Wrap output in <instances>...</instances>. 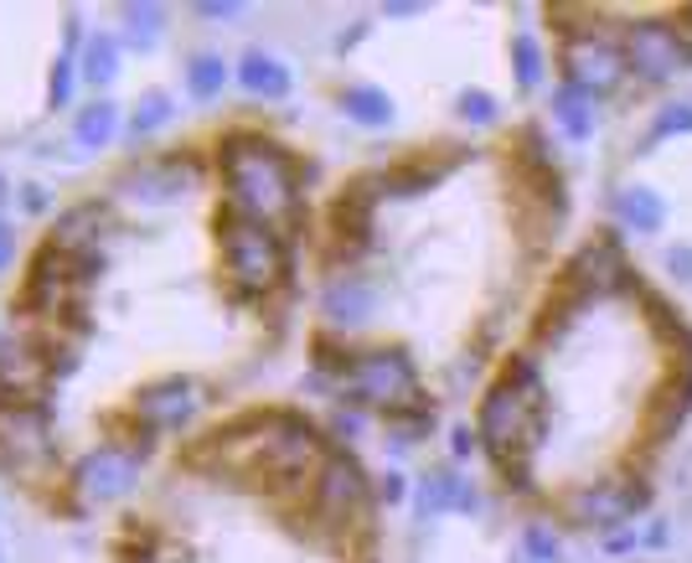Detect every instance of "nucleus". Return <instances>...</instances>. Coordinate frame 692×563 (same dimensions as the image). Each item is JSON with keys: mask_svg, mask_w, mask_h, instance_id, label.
Returning a JSON list of instances; mask_svg holds the SVG:
<instances>
[{"mask_svg": "<svg viewBox=\"0 0 692 563\" xmlns=\"http://www.w3.org/2000/svg\"><path fill=\"white\" fill-rule=\"evenodd\" d=\"M222 187H228V212L254 222H279L300 207V172L289 151H279L264 135L222 140Z\"/></svg>", "mask_w": 692, "mask_h": 563, "instance_id": "obj_1", "label": "nucleus"}, {"mask_svg": "<svg viewBox=\"0 0 692 563\" xmlns=\"http://www.w3.org/2000/svg\"><path fill=\"white\" fill-rule=\"evenodd\" d=\"M212 450L233 455L249 476H270V481H300L321 465V440H316V429L300 424V419H289V413H270V419L254 424V434L238 429L233 440H218Z\"/></svg>", "mask_w": 692, "mask_h": 563, "instance_id": "obj_2", "label": "nucleus"}, {"mask_svg": "<svg viewBox=\"0 0 692 563\" xmlns=\"http://www.w3.org/2000/svg\"><path fill=\"white\" fill-rule=\"evenodd\" d=\"M538 419H542L538 373H532L527 362H517V367H507V377L486 393L481 419H475V440L491 450V461L512 471V461H523V450L532 444V434H538Z\"/></svg>", "mask_w": 692, "mask_h": 563, "instance_id": "obj_3", "label": "nucleus"}, {"mask_svg": "<svg viewBox=\"0 0 692 563\" xmlns=\"http://www.w3.org/2000/svg\"><path fill=\"white\" fill-rule=\"evenodd\" d=\"M218 239H222V269H228V285L238 295L259 300V295H270L285 279V239L274 233L270 222L222 212Z\"/></svg>", "mask_w": 692, "mask_h": 563, "instance_id": "obj_4", "label": "nucleus"}, {"mask_svg": "<svg viewBox=\"0 0 692 563\" xmlns=\"http://www.w3.org/2000/svg\"><path fill=\"white\" fill-rule=\"evenodd\" d=\"M337 373H341V393H352L362 404H383V409L419 404V373H414L408 352H398V346H372V352L341 357Z\"/></svg>", "mask_w": 692, "mask_h": 563, "instance_id": "obj_5", "label": "nucleus"}, {"mask_svg": "<svg viewBox=\"0 0 692 563\" xmlns=\"http://www.w3.org/2000/svg\"><path fill=\"white\" fill-rule=\"evenodd\" d=\"M52 419L42 404H21V398H0V465L11 471H42L52 461Z\"/></svg>", "mask_w": 692, "mask_h": 563, "instance_id": "obj_6", "label": "nucleus"}, {"mask_svg": "<svg viewBox=\"0 0 692 563\" xmlns=\"http://www.w3.org/2000/svg\"><path fill=\"white\" fill-rule=\"evenodd\" d=\"M692 63V42L677 32L672 21H641L625 36V68H636L646 84H667L672 73Z\"/></svg>", "mask_w": 692, "mask_h": 563, "instance_id": "obj_7", "label": "nucleus"}, {"mask_svg": "<svg viewBox=\"0 0 692 563\" xmlns=\"http://www.w3.org/2000/svg\"><path fill=\"white\" fill-rule=\"evenodd\" d=\"M202 404H207L202 383H191V377H166V383L135 393V419L151 429V434H176V429H186L197 419Z\"/></svg>", "mask_w": 692, "mask_h": 563, "instance_id": "obj_8", "label": "nucleus"}, {"mask_svg": "<svg viewBox=\"0 0 692 563\" xmlns=\"http://www.w3.org/2000/svg\"><path fill=\"white\" fill-rule=\"evenodd\" d=\"M140 455H145V444H99V450H88L73 481H78V492L94 496V501H114L135 486L140 476Z\"/></svg>", "mask_w": 692, "mask_h": 563, "instance_id": "obj_9", "label": "nucleus"}, {"mask_svg": "<svg viewBox=\"0 0 692 563\" xmlns=\"http://www.w3.org/2000/svg\"><path fill=\"white\" fill-rule=\"evenodd\" d=\"M625 78V52L609 36H579L569 47V88H579L584 99H605Z\"/></svg>", "mask_w": 692, "mask_h": 563, "instance_id": "obj_10", "label": "nucleus"}, {"mask_svg": "<svg viewBox=\"0 0 692 563\" xmlns=\"http://www.w3.org/2000/svg\"><path fill=\"white\" fill-rule=\"evenodd\" d=\"M47 373H52V362L42 357L36 342H21V336L0 342V398L36 404V393L47 388Z\"/></svg>", "mask_w": 692, "mask_h": 563, "instance_id": "obj_11", "label": "nucleus"}, {"mask_svg": "<svg viewBox=\"0 0 692 563\" xmlns=\"http://www.w3.org/2000/svg\"><path fill=\"white\" fill-rule=\"evenodd\" d=\"M316 507H321L326 522H341V517H356L367 507V481L352 461H331L321 465L316 476Z\"/></svg>", "mask_w": 692, "mask_h": 563, "instance_id": "obj_12", "label": "nucleus"}, {"mask_svg": "<svg viewBox=\"0 0 692 563\" xmlns=\"http://www.w3.org/2000/svg\"><path fill=\"white\" fill-rule=\"evenodd\" d=\"M124 187V197H135V202H171V197H182L186 187H191V166L186 161H145V166H135V172L119 181Z\"/></svg>", "mask_w": 692, "mask_h": 563, "instance_id": "obj_13", "label": "nucleus"}, {"mask_svg": "<svg viewBox=\"0 0 692 563\" xmlns=\"http://www.w3.org/2000/svg\"><path fill=\"white\" fill-rule=\"evenodd\" d=\"M99 228H103V207L99 202H78L68 207L57 228H52V249L57 254H94V243H99Z\"/></svg>", "mask_w": 692, "mask_h": 563, "instance_id": "obj_14", "label": "nucleus"}, {"mask_svg": "<svg viewBox=\"0 0 692 563\" xmlns=\"http://www.w3.org/2000/svg\"><path fill=\"white\" fill-rule=\"evenodd\" d=\"M475 486L471 481L450 476V471H429L419 486V512L424 517H439V512H475Z\"/></svg>", "mask_w": 692, "mask_h": 563, "instance_id": "obj_15", "label": "nucleus"}, {"mask_svg": "<svg viewBox=\"0 0 692 563\" xmlns=\"http://www.w3.org/2000/svg\"><path fill=\"white\" fill-rule=\"evenodd\" d=\"M238 84L249 88L254 99H285L289 93V68L270 52H243L238 63Z\"/></svg>", "mask_w": 692, "mask_h": 563, "instance_id": "obj_16", "label": "nucleus"}, {"mask_svg": "<svg viewBox=\"0 0 692 563\" xmlns=\"http://www.w3.org/2000/svg\"><path fill=\"white\" fill-rule=\"evenodd\" d=\"M574 285L579 290H615V285H625V258L615 254V243H594V249L579 254Z\"/></svg>", "mask_w": 692, "mask_h": 563, "instance_id": "obj_17", "label": "nucleus"}, {"mask_svg": "<svg viewBox=\"0 0 692 563\" xmlns=\"http://www.w3.org/2000/svg\"><path fill=\"white\" fill-rule=\"evenodd\" d=\"M615 212H620L625 228H636V233H657L661 222H667V202H661L651 187H630L615 197Z\"/></svg>", "mask_w": 692, "mask_h": 563, "instance_id": "obj_18", "label": "nucleus"}, {"mask_svg": "<svg viewBox=\"0 0 692 563\" xmlns=\"http://www.w3.org/2000/svg\"><path fill=\"white\" fill-rule=\"evenodd\" d=\"M341 109H347V120L367 124V130H383V124L393 120V99L383 93V88L372 84H352L347 93H341Z\"/></svg>", "mask_w": 692, "mask_h": 563, "instance_id": "obj_19", "label": "nucleus"}, {"mask_svg": "<svg viewBox=\"0 0 692 563\" xmlns=\"http://www.w3.org/2000/svg\"><path fill=\"white\" fill-rule=\"evenodd\" d=\"M636 501H641L636 492H609V486H600V492L574 496V512H579V522H625Z\"/></svg>", "mask_w": 692, "mask_h": 563, "instance_id": "obj_20", "label": "nucleus"}, {"mask_svg": "<svg viewBox=\"0 0 692 563\" xmlns=\"http://www.w3.org/2000/svg\"><path fill=\"white\" fill-rule=\"evenodd\" d=\"M326 310H331L337 321H362L372 310V285L356 279V274H341V279H331V290H326Z\"/></svg>", "mask_w": 692, "mask_h": 563, "instance_id": "obj_21", "label": "nucleus"}, {"mask_svg": "<svg viewBox=\"0 0 692 563\" xmlns=\"http://www.w3.org/2000/svg\"><path fill=\"white\" fill-rule=\"evenodd\" d=\"M78 68H84V78L94 88H109L119 78V42L109 32H94L84 42V63H78Z\"/></svg>", "mask_w": 692, "mask_h": 563, "instance_id": "obj_22", "label": "nucleus"}, {"mask_svg": "<svg viewBox=\"0 0 692 563\" xmlns=\"http://www.w3.org/2000/svg\"><path fill=\"white\" fill-rule=\"evenodd\" d=\"M119 130V103L99 99V103H88L84 114H78V124H73V140L78 145H88V151H99V145H109Z\"/></svg>", "mask_w": 692, "mask_h": 563, "instance_id": "obj_23", "label": "nucleus"}, {"mask_svg": "<svg viewBox=\"0 0 692 563\" xmlns=\"http://www.w3.org/2000/svg\"><path fill=\"white\" fill-rule=\"evenodd\" d=\"M553 120L563 124L569 140H584L594 130V99H584L579 88H558L553 93Z\"/></svg>", "mask_w": 692, "mask_h": 563, "instance_id": "obj_24", "label": "nucleus"}, {"mask_svg": "<svg viewBox=\"0 0 692 563\" xmlns=\"http://www.w3.org/2000/svg\"><path fill=\"white\" fill-rule=\"evenodd\" d=\"M222 84H228V63H222L218 52H202V57L186 63V93L191 99H218Z\"/></svg>", "mask_w": 692, "mask_h": 563, "instance_id": "obj_25", "label": "nucleus"}, {"mask_svg": "<svg viewBox=\"0 0 692 563\" xmlns=\"http://www.w3.org/2000/svg\"><path fill=\"white\" fill-rule=\"evenodd\" d=\"M166 32V11L161 5H124V36H130V47L151 52Z\"/></svg>", "mask_w": 692, "mask_h": 563, "instance_id": "obj_26", "label": "nucleus"}, {"mask_svg": "<svg viewBox=\"0 0 692 563\" xmlns=\"http://www.w3.org/2000/svg\"><path fill=\"white\" fill-rule=\"evenodd\" d=\"M512 57H517V84H523V88H538V78H542V52H538V42H532V36H517V42H512Z\"/></svg>", "mask_w": 692, "mask_h": 563, "instance_id": "obj_27", "label": "nucleus"}, {"mask_svg": "<svg viewBox=\"0 0 692 563\" xmlns=\"http://www.w3.org/2000/svg\"><path fill=\"white\" fill-rule=\"evenodd\" d=\"M166 120H171V99L166 93H145L135 109V120H130V130H135V135H151V130H161Z\"/></svg>", "mask_w": 692, "mask_h": 563, "instance_id": "obj_28", "label": "nucleus"}, {"mask_svg": "<svg viewBox=\"0 0 692 563\" xmlns=\"http://www.w3.org/2000/svg\"><path fill=\"white\" fill-rule=\"evenodd\" d=\"M73 78H78V68H73V52H63V57L52 63V84H47L52 109H63V103L73 99Z\"/></svg>", "mask_w": 692, "mask_h": 563, "instance_id": "obj_29", "label": "nucleus"}, {"mask_svg": "<svg viewBox=\"0 0 692 563\" xmlns=\"http://www.w3.org/2000/svg\"><path fill=\"white\" fill-rule=\"evenodd\" d=\"M527 553H532V563H548V559H558V532L553 528H527Z\"/></svg>", "mask_w": 692, "mask_h": 563, "instance_id": "obj_30", "label": "nucleus"}, {"mask_svg": "<svg viewBox=\"0 0 692 563\" xmlns=\"http://www.w3.org/2000/svg\"><path fill=\"white\" fill-rule=\"evenodd\" d=\"M460 114L475 120V124H491V120H496V103H491V93L475 88V93H460Z\"/></svg>", "mask_w": 692, "mask_h": 563, "instance_id": "obj_31", "label": "nucleus"}, {"mask_svg": "<svg viewBox=\"0 0 692 563\" xmlns=\"http://www.w3.org/2000/svg\"><path fill=\"white\" fill-rule=\"evenodd\" d=\"M672 130H692V103H677V109H667V114L657 120V130H651V140L672 135Z\"/></svg>", "mask_w": 692, "mask_h": 563, "instance_id": "obj_32", "label": "nucleus"}, {"mask_svg": "<svg viewBox=\"0 0 692 563\" xmlns=\"http://www.w3.org/2000/svg\"><path fill=\"white\" fill-rule=\"evenodd\" d=\"M11 258H17V228H11V222H0V274L11 269Z\"/></svg>", "mask_w": 692, "mask_h": 563, "instance_id": "obj_33", "label": "nucleus"}, {"mask_svg": "<svg viewBox=\"0 0 692 563\" xmlns=\"http://www.w3.org/2000/svg\"><path fill=\"white\" fill-rule=\"evenodd\" d=\"M377 496H383V501H404V476H398V471H388V476H383V486H377Z\"/></svg>", "mask_w": 692, "mask_h": 563, "instance_id": "obj_34", "label": "nucleus"}, {"mask_svg": "<svg viewBox=\"0 0 692 563\" xmlns=\"http://www.w3.org/2000/svg\"><path fill=\"white\" fill-rule=\"evenodd\" d=\"M197 16H238V5H233V0H202V5H197Z\"/></svg>", "mask_w": 692, "mask_h": 563, "instance_id": "obj_35", "label": "nucleus"}, {"mask_svg": "<svg viewBox=\"0 0 692 563\" xmlns=\"http://www.w3.org/2000/svg\"><path fill=\"white\" fill-rule=\"evenodd\" d=\"M667 264H672V274L692 279V249H672V254H667Z\"/></svg>", "mask_w": 692, "mask_h": 563, "instance_id": "obj_36", "label": "nucleus"}, {"mask_svg": "<svg viewBox=\"0 0 692 563\" xmlns=\"http://www.w3.org/2000/svg\"><path fill=\"white\" fill-rule=\"evenodd\" d=\"M424 5H414V0H398V5H388V16H419Z\"/></svg>", "mask_w": 692, "mask_h": 563, "instance_id": "obj_37", "label": "nucleus"}, {"mask_svg": "<svg viewBox=\"0 0 692 563\" xmlns=\"http://www.w3.org/2000/svg\"><path fill=\"white\" fill-rule=\"evenodd\" d=\"M471 444H475V434H471V429H455V455H465Z\"/></svg>", "mask_w": 692, "mask_h": 563, "instance_id": "obj_38", "label": "nucleus"}, {"mask_svg": "<svg viewBox=\"0 0 692 563\" xmlns=\"http://www.w3.org/2000/svg\"><path fill=\"white\" fill-rule=\"evenodd\" d=\"M11 202V181H6V176H0V207Z\"/></svg>", "mask_w": 692, "mask_h": 563, "instance_id": "obj_39", "label": "nucleus"}]
</instances>
